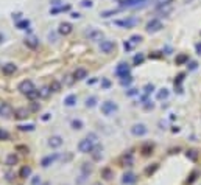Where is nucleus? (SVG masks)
Listing matches in <instances>:
<instances>
[{
  "mask_svg": "<svg viewBox=\"0 0 201 185\" xmlns=\"http://www.w3.org/2000/svg\"><path fill=\"white\" fill-rule=\"evenodd\" d=\"M139 24V19L136 17H127V19H119V20H114V25L120 27V28H133Z\"/></svg>",
  "mask_w": 201,
  "mask_h": 185,
  "instance_id": "nucleus-1",
  "label": "nucleus"
},
{
  "mask_svg": "<svg viewBox=\"0 0 201 185\" xmlns=\"http://www.w3.org/2000/svg\"><path fill=\"white\" fill-rule=\"evenodd\" d=\"M84 36H86L89 40H92V42H102V39H103V33L100 31V30H97V28H89V30H86Z\"/></svg>",
  "mask_w": 201,
  "mask_h": 185,
  "instance_id": "nucleus-2",
  "label": "nucleus"
},
{
  "mask_svg": "<svg viewBox=\"0 0 201 185\" xmlns=\"http://www.w3.org/2000/svg\"><path fill=\"white\" fill-rule=\"evenodd\" d=\"M115 75L120 78V79H125L130 76V65L127 62H120L117 67H115Z\"/></svg>",
  "mask_w": 201,
  "mask_h": 185,
  "instance_id": "nucleus-3",
  "label": "nucleus"
},
{
  "mask_svg": "<svg viewBox=\"0 0 201 185\" xmlns=\"http://www.w3.org/2000/svg\"><path fill=\"white\" fill-rule=\"evenodd\" d=\"M94 142H90L89 138H83V140L78 143V149L80 152H84V154H90L94 151Z\"/></svg>",
  "mask_w": 201,
  "mask_h": 185,
  "instance_id": "nucleus-4",
  "label": "nucleus"
},
{
  "mask_svg": "<svg viewBox=\"0 0 201 185\" xmlns=\"http://www.w3.org/2000/svg\"><path fill=\"white\" fill-rule=\"evenodd\" d=\"M117 110H119V106L114 101H105L102 104V114L103 115H111V114H114Z\"/></svg>",
  "mask_w": 201,
  "mask_h": 185,
  "instance_id": "nucleus-5",
  "label": "nucleus"
},
{
  "mask_svg": "<svg viewBox=\"0 0 201 185\" xmlns=\"http://www.w3.org/2000/svg\"><path fill=\"white\" fill-rule=\"evenodd\" d=\"M17 89L22 92L23 95H27V94H30L31 90H34V84H33V81H30V79H23L22 83H19Z\"/></svg>",
  "mask_w": 201,
  "mask_h": 185,
  "instance_id": "nucleus-6",
  "label": "nucleus"
},
{
  "mask_svg": "<svg viewBox=\"0 0 201 185\" xmlns=\"http://www.w3.org/2000/svg\"><path fill=\"white\" fill-rule=\"evenodd\" d=\"M114 48H115V42H112V40H102L100 42V52L102 53L109 55V53L114 52Z\"/></svg>",
  "mask_w": 201,
  "mask_h": 185,
  "instance_id": "nucleus-7",
  "label": "nucleus"
},
{
  "mask_svg": "<svg viewBox=\"0 0 201 185\" xmlns=\"http://www.w3.org/2000/svg\"><path fill=\"white\" fill-rule=\"evenodd\" d=\"M58 154H50V156H45L42 160H41V167L42 168H48L50 165H52V164H55V162L58 160Z\"/></svg>",
  "mask_w": 201,
  "mask_h": 185,
  "instance_id": "nucleus-8",
  "label": "nucleus"
},
{
  "mask_svg": "<svg viewBox=\"0 0 201 185\" xmlns=\"http://www.w3.org/2000/svg\"><path fill=\"white\" fill-rule=\"evenodd\" d=\"M162 28V24L158 20V19H153V20H150L148 24H147V31L148 33H155V31H159Z\"/></svg>",
  "mask_w": 201,
  "mask_h": 185,
  "instance_id": "nucleus-9",
  "label": "nucleus"
},
{
  "mask_svg": "<svg viewBox=\"0 0 201 185\" xmlns=\"http://www.w3.org/2000/svg\"><path fill=\"white\" fill-rule=\"evenodd\" d=\"M72 31H73V27L69 24V22H62V24H59V30H58L59 34H62V36H69Z\"/></svg>",
  "mask_w": 201,
  "mask_h": 185,
  "instance_id": "nucleus-10",
  "label": "nucleus"
},
{
  "mask_svg": "<svg viewBox=\"0 0 201 185\" xmlns=\"http://www.w3.org/2000/svg\"><path fill=\"white\" fill-rule=\"evenodd\" d=\"M14 117L17 120H25V118L30 117V110H27L25 107H19V109L14 110Z\"/></svg>",
  "mask_w": 201,
  "mask_h": 185,
  "instance_id": "nucleus-11",
  "label": "nucleus"
},
{
  "mask_svg": "<svg viewBox=\"0 0 201 185\" xmlns=\"http://www.w3.org/2000/svg\"><path fill=\"white\" fill-rule=\"evenodd\" d=\"M62 143H64V140H62L61 135H53V137H50V140H48L50 148H59Z\"/></svg>",
  "mask_w": 201,
  "mask_h": 185,
  "instance_id": "nucleus-12",
  "label": "nucleus"
},
{
  "mask_svg": "<svg viewBox=\"0 0 201 185\" xmlns=\"http://www.w3.org/2000/svg\"><path fill=\"white\" fill-rule=\"evenodd\" d=\"M13 114V109L8 103H2L0 104V117H10Z\"/></svg>",
  "mask_w": 201,
  "mask_h": 185,
  "instance_id": "nucleus-13",
  "label": "nucleus"
},
{
  "mask_svg": "<svg viewBox=\"0 0 201 185\" xmlns=\"http://www.w3.org/2000/svg\"><path fill=\"white\" fill-rule=\"evenodd\" d=\"M145 0H119V3L122 8H127V6H137L139 3H143Z\"/></svg>",
  "mask_w": 201,
  "mask_h": 185,
  "instance_id": "nucleus-14",
  "label": "nucleus"
},
{
  "mask_svg": "<svg viewBox=\"0 0 201 185\" xmlns=\"http://www.w3.org/2000/svg\"><path fill=\"white\" fill-rule=\"evenodd\" d=\"M86 76H87V70H86V68H83V67L77 68V70L73 72V78L77 79V81H81V79H84Z\"/></svg>",
  "mask_w": 201,
  "mask_h": 185,
  "instance_id": "nucleus-15",
  "label": "nucleus"
},
{
  "mask_svg": "<svg viewBox=\"0 0 201 185\" xmlns=\"http://www.w3.org/2000/svg\"><path fill=\"white\" fill-rule=\"evenodd\" d=\"M77 101H78V97L75 95V94H70V95H67V97L64 98V106L72 107V106L77 104Z\"/></svg>",
  "mask_w": 201,
  "mask_h": 185,
  "instance_id": "nucleus-16",
  "label": "nucleus"
},
{
  "mask_svg": "<svg viewBox=\"0 0 201 185\" xmlns=\"http://www.w3.org/2000/svg\"><path fill=\"white\" fill-rule=\"evenodd\" d=\"M16 70H17V67H16L13 62H8V64L2 65V72H3L5 75H13Z\"/></svg>",
  "mask_w": 201,
  "mask_h": 185,
  "instance_id": "nucleus-17",
  "label": "nucleus"
},
{
  "mask_svg": "<svg viewBox=\"0 0 201 185\" xmlns=\"http://www.w3.org/2000/svg\"><path fill=\"white\" fill-rule=\"evenodd\" d=\"M131 132L134 135H145L147 134V128H145V125H134L131 128Z\"/></svg>",
  "mask_w": 201,
  "mask_h": 185,
  "instance_id": "nucleus-18",
  "label": "nucleus"
},
{
  "mask_svg": "<svg viewBox=\"0 0 201 185\" xmlns=\"http://www.w3.org/2000/svg\"><path fill=\"white\" fill-rule=\"evenodd\" d=\"M62 11H70V5H59V6H55V8H50V14L52 16L62 13Z\"/></svg>",
  "mask_w": 201,
  "mask_h": 185,
  "instance_id": "nucleus-19",
  "label": "nucleus"
},
{
  "mask_svg": "<svg viewBox=\"0 0 201 185\" xmlns=\"http://www.w3.org/2000/svg\"><path fill=\"white\" fill-rule=\"evenodd\" d=\"M25 45H28L30 48H36L38 45H39V40H38L34 36H31V37H25Z\"/></svg>",
  "mask_w": 201,
  "mask_h": 185,
  "instance_id": "nucleus-20",
  "label": "nucleus"
},
{
  "mask_svg": "<svg viewBox=\"0 0 201 185\" xmlns=\"http://www.w3.org/2000/svg\"><path fill=\"white\" fill-rule=\"evenodd\" d=\"M16 27H17L19 30H28V27H30V20H28V19H22V20L16 22Z\"/></svg>",
  "mask_w": 201,
  "mask_h": 185,
  "instance_id": "nucleus-21",
  "label": "nucleus"
},
{
  "mask_svg": "<svg viewBox=\"0 0 201 185\" xmlns=\"http://www.w3.org/2000/svg\"><path fill=\"white\" fill-rule=\"evenodd\" d=\"M70 126L73 128V129H77V131H80V129H83V126H84V123L80 120V118H73L72 121H70Z\"/></svg>",
  "mask_w": 201,
  "mask_h": 185,
  "instance_id": "nucleus-22",
  "label": "nucleus"
},
{
  "mask_svg": "<svg viewBox=\"0 0 201 185\" xmlns=\"http://www.w3.org/2000/svg\"><path fill=\"white\" fill-rule=\"evenodd\" d=\"M17 164V156L16 154H10L8 157H6V165L8 167H13V165H16Z\"/></svg>",
  "mask_w": 201,
  "mask_h": 185,
  "instance_id": "nucleus-23",
  "label": "nucleus"
},
{
  "mask_svg": "<svg viewBox=\"0 0 201 185\" xmlns=\"http://www.w3.org/2000/svg\"><path fill=\"white\" fill-rule=\"evenodd\" d=\"M97 97H89L86 98V107H95L97 106Z\"/></svg>",
  "mask_w": 201,
  "mask_h": 185,
  "instance_id": "nucleus-24",
  "label": "nucleus"
},
{
  "mask_svg": "<svg viewBox=\"0 0 201 185\" xmlns=\"http://www.w3.org/2000/svg\"><path fill=\"white\" fill-rule=\"evenodd\" d=\"M30 174H31V168H30V167H23V168L20 170V177H23V179L30 177Z\"/></svg>",
  "mask_w": 201,
  "mask_h": 185,
  "instance_id": "nucleus-25",
  "label": "nucleus"
},
{
  "mask_svg": "<svg viewBox=\"0 0 201 185\" xmlns=\"http://www.w3.org/2000/svg\"><path fill=\"white\" fill-rule=\"evenodd\" d=\"M136 179H134V174L133 173H127L123 176V183H133Z\"/></svg>",
  "mask_w": 201,
  "mask_h": 185,
  "instance_id": "nucleus-26",
  "label": "nucleus"
},
{
  "mask_svg": "<svg viewBox=\"0 0 201 185\" xmlns=\"http://www.w3.org/2000/svg\"><path fill=\"white\" fill-rule=\"evenodd\" d=\"M90 173H92V167H90V164H83V167H81V174L89 176Z\"/></svg>",
  "mask_w": 201,
  "mask_h": 185,
  "instance_id": "nucleus-27",
  "label": "nucleus"
},
{
  "mask_svg": "<svg viewBox=\"0 0 201 185\" xmlns=\"http://www.w3.org/2000/svg\"><path fill=\"white\" fill-rule=\"evenodd\" d=\"M41 95H39V90H31L30 94H27V98H30V100H36V98H39Z\"/></svg>",
  "mask_w": 201,
  "mask_h": 185,
  "instance_id": "nucleus-28",
  "label": "nucleus"
},
{
  "mask_svg": "<svg viewBox=\"0 0 201 185\" xmlns=\"http://www.w3.org/2000/svg\"><path fill=\"white\" fill-rule=\"evenodd\" d=\"M117 13H119V10H108V11H103L100 16L106 19V17H109V16H112V14H117Z\"/></svg>",
  "mask_w": 201,
  "mask_h": 185,
  "instance_id": "nucleus-29",
  "label": "nucleus"
},
{
  "mask_svg": "<svg viewBox=\"0 0 201 185\" xmlns=\"http://www.w3.org/2000/svg\"><path fill=\"white\" fill-rule=\"evenodd\" d=\"M59 89H61V84L58 81H53L52 84H50V90L52 92H59Z\"/></svg>",
  "mask_w": 201,
  "mask_h": 185,
  "instance_id": "nucleus-30",
  "label": "nucleus"
},
{
  "mask_svg": "<svg viewBox=\"0 0 201 185\" xmlns=\"http://www.w3.org/2000/svg\"><path fill=\"white\" fill-rule=\"evenodd\" d=\"M19 129L20 131H33L34 125H31V123H28V125H19Z\"/></svg>",
  "mask_w": 201,
  "mask_h": 185,
  "instance_id": "nucleus-31",
  "label": "nucleus"
},
{
  "mask_svg": "<svg viewBox=\"0 0 201 185\" xmlns=\"http://www.w3.org/2000/svg\"><path fill=\"white\" fill-rule=\"evenodd\" d=\"M86 138H89L90 142H94V143H97V140H98V135L95 134V132H89L87 135H86Z\"/></svg>",
  "mask_w": 201,
  "mask_h": 185,
  "instance_id": "nucleus-32",
  "label": "nucleus"
},
{
  "mask_svg": "<svg viewBox=\"0 0 201 185\" xmlns=\"http://www.w3.org/2000/svg\"><path fill=\"white\" fill-rule=\"evenodd\" d=\"M111 87V81L106 78H102V89H109Z\"/></svg>",
  "mask_w": 201,
  "mask_h": 185,
  "instance_id": "nucleus-33",
  "label": "nucleus"
},
{
  "mask_svg": "<svg viewBox=\"0 0 201 185\" xmlns=\"http://www.w3.org/2000/svg\"><path fill=\"white\" fill-rule=\"evenodd\" d=\"M87 177H89V176H86V174H81V176H80V179H77V185H83V183L87 180Z\"/></svg>",
  "mask_w": 201,
  "mask_h": 185,
  "instance_id": "nucleus-34",
  "label": "nucleus"
},
{
  "mask_svg": "<svg viewBox=\"0 0 201 185\" xmlns=\"http://www.w3.org/2000/svg\"><path fill=\"white\" fill-rule=\"evenodd\" d=\"M10 137V134L6 131H3L2 128H0V140H6V138Z\"/></svg>",
  "mask_w": 201,
  "mask_h": 185,
  "instance_id": "nucleus-35",
  "label": "nucleus"
},
{
  "mask_svg": "<svg viewBox=\"0 0 201 185\" xmlns=\"http://www.w3.org/2000/svg\"><path fill=\"white\" fill-rule=\"evenodd\" d=\"M83 8H90L92 6V0H81V3H80Z\"/></svg>",
  "mask_w": 201,
  "mask_h": 185,
  "instance_id": "nucleus-36",
  "label": "nucleus"
},
{
  "mask_svg": "<svg viewBox=\"0 0 201 185\" xmlns=\"http://www.w3.org/2000/svg\"><path fill=\"white\" fill-rule=\"evenodd\" d=\"M167 97H168V92H167V89H162V90L159 92V94H158V98H161V100H162V98H167Z\"/></svg>",
  "mask_w": 201,
  "mask_h": 185,
  "instance_id": "nucleus-37",
  "label": "nucleus"
},
{
  "mask_svg": "<svg viewBox=\"0 0 201 185\" xmlns=\"http://www.w3.org/2000/svg\"><path fill=\"white\" fill-rule=\"evenodd\" d=\"M41 183H42V180H41L39 176H34V177L31 179V185H41Z\"/></svg>",
  "mask_w": 201,
  "mask_h": 185,
  "instance_id": "nucleus-38",
  "label": "nucleus"
},
{
  "mask_svg": "<svg viewBox=\"0 0 201 185\" xmlns=\"http://www.w3.org/2000/svg\"><path fill=\"white\" fill-rule=\"evenodd\" d=\"M48 40L50 42H56V33L55 31H50L48 33Z\"/></svg>",
  "mask_w": 201,
  "mask_h": 185,
  "instance_id": "nucleus-39",
  "label": "nucleus"
},
{
  "mask_svg": "<svg viewBox=\"0 0 201 185\" xmlns=\"http://www.w3.org/2000/svg\"><path fill=\"white\" fill-rule=\"evenodd\" d=\"M133 44H137V42H140L142 40V36H131V39H130Z\"/></svg>",
  "mask_w": 201,
  "mask_h": 185,
  "instance_id": "nucleus-40",
  "label": "nucleus"
},
{
  "mask_svg": "<svg viewBox=\"0 0 201 185\" xmlns=\"http://www.w3.org/2000/svg\"><path fill=\"white\" fill-rule=\"evenodd\" d=\"M102 174L105 176V179H111V170H108V168H106V170H103V171H102Z\"/></svg>",
  "mask_w": 201,
  "mask_h": 185,
  "instance_id": "nucleus-41",
  "label": "nucleus"
},
{
  "mask_svg": "<svg viewBox=\"0 0 201 185\" xmlns=\"http://www.w3.org/2000/svg\"><path fill=\"white\" fill-rule=\"evenodd\" d=\"M143 61V56L142 55H137V56H134V64H140Z\"/></svg>",
  "mask_w": 201,
  "mask_h": 185,
  "instance_id": "nucleus-42",
  "label": "nucleus"
},
{
  "mask_svg": "<svg viewBox=\"0 0 201 185\" xmlns=\"http://www.w3.org/2000/svg\"><path fill=\"white\" fill-rule=\"evenodd\" d=\"M123 48H125V50H127V52H130V50L133 48V45H131L130 42H125V44H123Z\"/></svg>",
  "mask_w": 201,
  "mask_h": 185,
  "instance_id": "nucleus-43",
  "label": "nucleus"
},
{
  "mask_svg": "<svg viewBox=\"0 0 201 185\" xmlns=\"http://www.w3.org/2000/svg\"><path fill=\"white\" fill-rule=\"evenodd\" d=\"M20 16H22L20 13H16V14H13V20H16V22H19V20H20Z\"/></svg>",
  "mask_w": 201,
  "mask_h": 185,
  "instance_id": "nucleus-44",
  "label": "nucleus"
},
{
  "mask_svg": "<svg viewBox=\"0 0 201 185\" xmlns=\"http://www.w3.org/2000/svg\"><path fill=\"white\" fill-rule=\"evenodd\" d=\"M137 92H136V89H130L128 92H127V95H136Z\"/></svg>",
  "mask_w": 201,
  "mask_h": 185,
  "instance_id": "nucleus-45",
  "label": "nucleus"
},
{
  "mask_svg": "<svg viewBox=\"0 0 201 185\" xmlns=\"http://www.w3.org/2000/svg\"><path fill=\"white\" fill-rule=\"evenodd\" d=\"M80 17H81L80 13H72V19H80Z\"/></svg>",
  "mask_w": 201,
  "mask_h": 185,
  "instance_id": "nucleus-46",
  "label": "nucleus"
},
{
  "mask_svg": "<svg viewBox=\"0 0 201 185\" xmlns=\"http://www.w3.org/2000/svg\"><path fill=\"white\" fill-rule=\"evenodd\" d=\"M48 118H50V114H44V117H42V120H44V121H47Z\"/></svg>",
  "mask_w": 201,
  "mask_h": 185,
  "instance_id": "nucleus-47",
  "label": "nucleus"
},
{
  "mask_svg": "<svg viewBox=\"0 0 201 185\" xmlns=\"http://www.w3.org/2000/svg\"><path fill=\"white\" fill-rule=\"evenodd\" d=\"M3 40H5V36H3L2 33H0V44H3Z\"/></svg>",
  "mask_w": 201,
  "mask_h": 185,
  "instance_id": "nucleus-48",
  "label": "nucleus"
},
{
  "mask_svg": "<svg viewBox=\"0 0 201 185\" xmlns=\"http://www.w3.org/2000/svg\"><path fill=\"white\" fill-rule=\"evenodd\" d=\"M183 61H186V56H179L178 58V62H183Z\"/></svg>",
  "mask_w": 201,
  "mask_h": 185,
  "instance_id": "nucleus-49",
  "label": "nucleus"
},
{
  "mask_svg": "<svg viewBox=\"0 0 201 185\" xmlns=\"http://www.w3.org/2000/svg\"><path fill=\"white\" fill-rule=\"evenodd\" d=\"M94 185H102V182H95Z\"/></svg>",
  "mask_w": 201,
  "mask_h": 185,
  "instance_id": "nucleus-50",
  "label": "nucleus"
},
{
  "mask_svg": "<svg viewBox=\"0 0 201 185\" xmlns=\"http://www.w3.org/2000/svg\"><path fill=\"white\" fill-rule=\"evenodd\" d=\"M42 185H48V183H42Z\"/></svg>",
  "mask_w": 201,
  "mask_h": 185,
  "instance_id": "nucleus-51",
  "label": "nucleus"
}]
</instances>
